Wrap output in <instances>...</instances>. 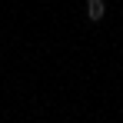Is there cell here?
<instances>
[{
  "label": "cell",
  "mask_w": 123,
  "mask_h": 123,
  "mask_svg": "<svg viewBox=\"0 0 123 123\" xmlns=\"http://www.w3.org/2000/svg\"><path fill=\"white\" fill-rule=\"evenodd\" d=\"M86 17L93 23L103 20V17H106V0H86Z\"/></svg>",
  "instance_id": "obj_1"
}]
</instances>
